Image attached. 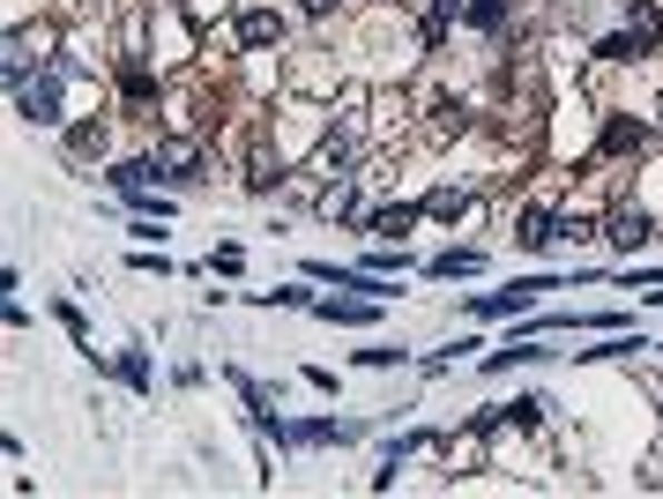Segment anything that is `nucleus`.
<instances>
[{
  "instance_id": "9b49d317",
  "label": "nucleus",
  "mask_w": 663,
  "mask_h": 499,
  "mask_svg": "<svg viewBox=\"0 0 663 499\" xmlns=\"http://www.w3.org/2000/svg\"><path fill=\"white\" fill-rule=\"evenodd\" d=\"M463 8L469 0H425V38H441L447 23H463Z\"/></svg>"
},
{
  "instance_id": "7ed1b4c3",
  "label": "nucleus",
  "mask_w": 663,
  "mask_h": 499,
  "mask_svg": "<svg viewBox=\"0 0 663 499\" xmlns=\"http://www.w3.org/2000/svg\"><path fill=\"white\" fill-rule=\"evenodd\" d=\"M149 179H165V187H195V179H201V150H195V142H157V150H149Z\"/></svg>"
},
{
  "instance_id": "1a4fd4ad",
  "label": "nucleus",
  "mask_w": 663,
  "mask_h": 499,
  "mask_svg": "<svg viewBox=\"0 0 663 499\" xmlns=\"http://www.w3.org/2000/svg\"><path fill=\"white\" fill-rule=\"evenodd\" d=\"M522 247L537 253V247H552V239H566V217H552V209H530V217H522V231H515Z\"/></svg>"
},
{
  "instance_id": "f8f14e48",
  "label": "nucleus",
  "mask_w": 663,
  "mask_h": 499,
  "mask_svg": "<svg viewBox=\"0 0 663 499\" xmlns=\"http://www.w3.org/2000/svg\"><path fill=\"white\" fill-rule=\"evenodd\" d=\"M350 157H358V142H350V134H328V142H320V172H350Z\"/></svg>"
},
{
  "instance_id": "20e7f679",
  "label": "nucleus",
  "mask_w": 663,
  "mask_h": 499,
  "mask_svg": "<svg viewBox=\"0 0 663 499\" xmlns=\"http://www.w3.org/2000/svg\"><path fill=\"white\" fill-rule=\"evenodd\" d=\"M52 52V30L38 23V30H16V38H8V60H0V68H8V90H16V82L30 76V60H46Z\"/></svg>"
},
{
  "instance_id": "dca6fc26",
  "label": "nucleus",
  "mask_w": 663,
  "mask_h": 499,
  "mask_svg": "<svg viewBox=\"0 0 663 499\" xmlns=\"http://www.w3.org/2000/svg\"><path fill=\"white\" fill-rule=\"evenodd\" d=\"M120 380L127 388H149V358L142 350H120Z\"/></svg>"
},
{
  "instance_id": "4468645a",
  "label": "nucleus",
  "mask_w": 663,
  "mask_h": 499,
  "mask_svg": "<svg viewBox=\"0 0 663 499\" xmlns=\"http://www.w3.org/2000/svg\"><path fill=\"white\" fill-rule=\"evenodd\" d=\"M463 209H469V194H463V187H441V194L425 201V217H463Z\"/></svg>"
},
{
  "instance_id": "6ab92c4d",
  "label": "nucleus",
  "mask_w": 663,
  "mask_h": 499,
  "mask_svg": "<svg viewBox=\"0 0 663 499\" xmlns=\"http://www.w3.org/2000/svg\"><path fill=\"white\" fill-rule=\"evenodd\" d=\"M298 8H306V16H336V0H298Z\"/></svg>"
},
{
  "instance_id": "f257e3e1",
  "label": "nucleus",
  "mask_w": 663,
  "mask_h": 499,
  "mask_svg": "<svg viewBox=\"0 0 663 499\" xmlns=\"http://www.w3.org/2000/svg\"><path fill=\"white\" fill-rule=\"evenodd\" d=\"M60 98H68V68H60V60H46L38 76L16 82V112H23L30 127H60Z\"/></svg>"
},
{
  "instance_id": "f3484780",
  "label": "nucleus",
  "mask_w": 663,
  "mask_h": 499,
  "mask_svg": "<svg viewBox=\"0 0 663 499\" xmlns=\"http://www.w3.org/2000/svg\"><path fill=\"white\" fill-rule=\"evenodd\" d=\"M634 142H641L634 120H612V127H604V150H634Z\"/></svg>"
},
{
  "instance_id": "a211bd4d",
  "label": "nucleus",
  "mask_w": 663,
  "mask_h": 499,
  "mask_svg": "<svg viewBox=\"0 0 663 499\" xmlns=\"http://www.w3.org/2000/svg\"><path fill=\"white\" fill-rule=\"evenodd\" d=\"M209 269H224V276H239V269H246V253H239V247H217V253H209Z\"/></svg>"
},
{
  "instance_id": "f03ea898",
  "label": "nucleus",
  "mask_w": 663,
  "mask_h": 499,
  "mask_svg": "<svg viewBox=\"0 0 663 499\" xmlns=\"http://www.w3.org/2000/svg\"><path fill=\"white\" fill-rule=\"evenodd\" d=\"M537 291H560V283H552V276H515L507 291H477L463 313H469V321H515V313L537 306Z\"/></svg>"
},
{
  "instance_id": "39448f33",
  "label": "nucleus",
  "mask_w": 663,
  "mask_h": 499,
  "mask_svg": "<svg viewBox=\"0 0 663 499\" xmlns=\"http://www.w3.org/2000/svg\"><path fill=\"white\" fill-rule=\"evenodd\" d=\"M358 425H336V418H306V425H276V440L284 448H336V440H350Z\"/></svg>"
},
{
  "instance_id": "423d86ee",
  "label": "nucleus",
  "mask_w": 663,
  "mask_h": 499,
  "mask_svg": "<svg viewBox=\"0 0 663 499\" xmlns=\"http://www.w3.org/2000/svg\"><path fill=\"white\" fill-rule=\"evenodd\" d=\"M239 46H246V52L284 46V16H276V8H246V16H239Z\"/></svg>"
},
{
  "instance_id": "0eeeda50",
  "label": "nucleus",
  "mask_w": 663,
  "mask_h": 499,
  "mask_svg": "<svg viewBox=\"0 0 663 499\" xmlns=\"http://www.w3.org/2000/svg\"><path fill=\"white\" fill-rule=\"evenodd\" d=\"M418 217H425V209H410V201H395V209H373V217H366V231H373V239H388V247H403Z\"/></svg>"
},
{
  "instance_id": "2eb2a0df",
  "label": "nucleus",
  "mask_w": 663,
  "mask_h": 499,
  "mask_svg": "<svg viewBox=\"0 0 663 499\" xmlns=\"http://www.w3.org/2000/svg\"><path fill=\"white\" fill-rule=\"evenodd\" d=\"M612 239H619V247H641V239H649V224H641L634 209H619V217H612Z\"/></svg>"
},
{
  "instance_id": "6e6552de",
  "label": "nucleus",
  "mask_w": 663,
  "mask_h": 499,
  "mask_svg": "<svg viewBox=\"0 0 663 499\" xmlns=\"http://www.w3.org/2000/svg\"><path fill=\"white\" fill-rule=\"evenodd\" d=\"M477 269H485V253H477V247H447V253H433V261H425V276H441V283L477 276Z\"/></svg>"
},
{
  "instance_id": "ddd939ff",
  "label": "nucleus",
  "mask_w": 663,
  "mask_h": 499,
  "mask_svg": "<svg viewBox=\"0 0 663 499\" xmlns=\"http://www.w3.org/2000/svg\"><path fill=\"white\" fill-rule=\"evenodd\" d=\"M463 23H477V30H499V23H507V0H469V8H463Z\"/></svg>"
},
{
  "instance_id": "9d476101",
  "label": "nucleus",
  "mask_w": 663,
  "mask_h": 499,
  "mask_svg": "<svg viewBox=\"0 0 663 499\" xmlns=\"http://www.w3.org/2000/svg\"><path fill=\"white\" fill-rule=\"evenodd\" d=\"M380 313V299H320V321H344V328H366Z\"/></svg>"
}]
</instances>
